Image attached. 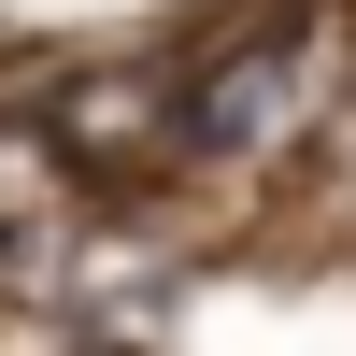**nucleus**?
I'll use <instances>...</instances> for the list:
<instances>
[{"label":"nucleus","mask_w":356,"mask_h":356,"mask_svg":"<svg viewBox=\"0 0 356 356\" xmlns=\"http://www.w3.org/2000/svg\"><path fill=\"white\" fill-rule=\"evenodd\" d=\"M314 100V29H257V43H228L214 72L186 86V157H257V143H285Z\"/></svg>","instance_id":"f257e3e1"}]
</instances>
